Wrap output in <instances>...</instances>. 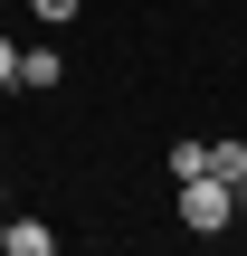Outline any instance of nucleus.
<instances>
[{"label":"nucleus","mask_w":247,"mask_h":256,"mask_svg":"<svg viewBox=\"0 0 247 256\" xmlns=\"http://www.w3.org/2000/svg\"><path fill=\"white\" fill-rule=\"evenodd\" d=\"M0 238H10V218H0Z\"/></svg>","instance_id":"obj_8"},{"label":"nucleus","mask_w":247,"mask_h":256,"mask_svg":"<svg viewBox=\"0 0 247 256\" xmlns=\"http://www.w3.org/2000/svg\"><path fill=\"white\" fill-rule=\"evenodd\" d=\"M67 66H57V48H19V86H57Z\"/></svg>","instance_id":"obj_4"},{"label":"nucleus","mask_w":247,"mask_h":256,"mask_svg":"<svg viewBox=\"0 0 247 256\" xmlns=\"http://www.w3.org/2000/svg\"><path fill=\"white\" fill-rule=\"evenodd\" d=\"M209 171H219V180L247 200V142H209Z\"/></svg>","instance_id":"obj_3"},{"label":"nucleus","mask_w":247,"mask_h":256,"mask_svg":"<svg viewBox=\"0 0 247 256\" xmlns=\"http://www.w3.org/2000/svg\"><path fill=\"white\" fill-rule=\"evenodd\" d=\"M209 171V142H171V180H200Z\"/></svg>","instance_id":"obj_5"},{"label":"nucleus","mask_w":247,"mask_h":256,"mask_svg":"<svg viewBox=\"0 0 247 256\" xmlns=\"http://www.w3.org/2000/svg\"><path fill=\"white\" fill-rule=\"evenodd\" d=\"M0 86H19V48L10 38H0Z\"/></svg>","instance_id":"obj_7"},{"label":"nucleus","mask_w":247,"mask_h":256,"mask_svg":"<svg viewBox=\"0 0 247 256\" xmlns=\"http://www.w3.org/2000/svg\"><path fill=\"white\" fill-rule=\"evenodd\" d=\"M238 218V190L219 180V171H200V180H181V228H200V238H219Z\"/></svg>","instance_id":"obj_1"},{"label":"nucleus","mask_w":247,"mask_h":256,"mask_svg":"<svg viewBox=\"0 0 247 256\" xmlns=\"http://www.w3.org/2000/svg\"><path fill=\"white\" fill-rule=\"evenodd\" d=\"M29 10H38V28H67V19H76L86 0H29Z\"/></svg>","instance_id":"obj_6"},{"label":"nucleus","mask_w":247,"mask_h":256,"mask_svg":"<svg viewBox=\"0 0 247 256\" xmlns=\"http://www.w3.org/2000/svg\"><path fill=\"white\" fill-rule=\"evenodd\" d=\"M0 256H57V228H48V218H10Z\"/></svg>","instance_id":"obj_2"}]
</instances>
